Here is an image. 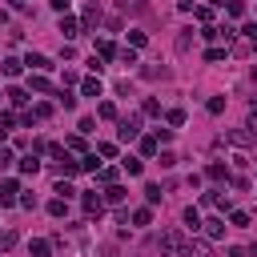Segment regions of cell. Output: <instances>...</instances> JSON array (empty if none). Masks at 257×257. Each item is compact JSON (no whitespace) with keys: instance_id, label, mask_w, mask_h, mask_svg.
Instances as JSON below:
<instances>
[{"instance_id":"obj_6","label":"cell","mask_w":257,"mask_h":257,"mask_svg":"<svg viewBox=\"0 0 257 257\" xmlns=\"http://www.w3.org/2000/svg\"><path fill=\"white\" fill-rule=\"evenodd\" d=\"M185 257H213V245L201 241V237H193V241L185 245Z\"/></svg>"},{"instance_id":"obj_23","label":"cell","mask_w":257,"mask_h":257,"mask_svg":"<svg viewBox=\"0 0 257 257\" xmlns=\"http://www.w3.org/2000/svg\"><path fill=\"white\" fill-rule=\"evenodd\" d=\"M96 56H100V60H112V56H116L112 40H100V44H96Z\"/></svg>"},{"instance_id":"obj_12","label":"cell","mask_w":257,"mask_h":257,"mask_svg":"<svg viewBox=\"0 0 257 257\" xmlns=\"http://www.w3.org/2000/svg\"><path fill=\"white\" fill-rule=\"evenodd\" d=\"M0 72H4V76H20V72H24V60H16V56H4V60H0Z\"/></svg>"},{"instance_id":"obj_17","label":"cell","mask_w":257,"mask_h":257,"mask_svg":"<svg viewBox=\"0 0 257 257\" xmlns=\"http://www.w3.org/2000/svg\"><path fill=\"white\" fill-rule=\"evenodd\" d=\"M120 165H124V173H128V177H141V173H145V161H137V157H124Z\"/></svg>"},{"instance_id":"obj_8","label":"cell","mask_w":257,"mask_h":257,"mask_svg":"<svg viewBox=\"0 0 257 257\" xmlns=\"http://www.w3.org/2000/svg\"><path fill=\"white\" fill-rule=\"evenodd\" d=\"M24 64H28L32 72H48V68H52V60H48L44 52H28V56H24Z\"/></svg>"},{"instance_id":"obj_3","label":"cell","mask_w":257,"mask_h":257,"mask_svg":"<svg viewBox=\"0 0 257 257\" xmlns=\"http://www.w3.org/2000/svg\"><path fill=\"white\" fill-rule=\"evenodd\" d=\"M116 137H120V141H137V137H141V116H137V112H128V116L120 120Z\"/></svg>"},{"instance_id":"obj_41","label":"cell","mask_w":257,"mask_h":257,"mask_svg":"<svg viewBox=\"0 0 257 257\" xmlns=\"http://www.w3.org/2000/svg\"><path fill=\"white\" fill-rule=\"evenodd\" d=\"M56 193H60V197H64V201H68V197H72V193H76V189H72V185H68V181H56Z\"/></svg>"},{"instance_id":"obj_43","label":"cell","mask_w":257,"mask_h":257,"mask_svg":"<svg viewBox=\"0 0 257 257\" xmlns=\"http://www.w3.org/2000/svg\"><path fill=\"white\" fill-rule=\"evenodd\" d=\"M12 124H16V116H12V112H0V133H8Z\"/></svg>"},{"instance_id":"obj_30","label":"cell","mask_w":257,"mask_h":257,"mask_svg":"<svg viewBox=\"0 0 257 257\" xmlns=\"http://www.w3.org/2000/svg\"><path fill=\"white\" fill-rule=\"evenodd\" d=\"M157 149H161L157 137H145V141H141V153H145V157H157Z\"/></svg>"},{"instance_id":"obj_26","label":"cell","mask_w":257,"mask_h":257,"mask_svg":"<svg viewBox=\"0 0 257 257\" xmlns=\"http://www.w3.org/2000/svg\"><path fill=\"white\" fill-rule=\"evenodd\" d=\"M149 221H153V205H145V209L133 213V225H149Z\"/></svg>"},{"instance_id":"obj_31","label":"cell","mask_w":257,"mask_h":257,"mask_svg":"<svg viewBox=\"0 0 257 257\" xmlns=\"http://www.w3.org/2000/svg\"><path fill=\"white\" fill-rule=\"evenodd\" d=\"M96 181H100V185H112V181H116V169H108V165L96 169Z\"/></svg>"},{"instance_id":"obj_33","label":"cell","mask_w":257,"mask_h":257,"mask_svg":"<svg viewBox=\"0 0 257 257\" xmlns=\"http://www.w3.org/2000/svg\"><path fill=\"white\" fill-rule=\"evenodd\" d=\"M80 169H84V173H96V169H100V161H96V153H88V157L80 161Z\"/></svg>"},{"instance_id":"obj_48","label":"cell","mask_w":257,"mask_h":257,"mask_svg":"<svg viewBox=\"0 0 257 257\" xmlns=\"http://www.w3.org/2000/svg\"><path fill=\"white\" fill-rule=\"evenodd\" d=\"M245 128H249V133H253V137H257V108H253V112H249V116H245Z\"/></svg>"},{"instance_id":"obj_53","label":"cell","mask_w":257,"mask_h":257,"mask_svg":"<svg viewBox=\"0 0 257 257\" xmlns=\"http://www.w3.org/2000/svg\"><path fill=\"white\" fill-rule=\"evenodd\" d=\"M209 4H213V8H225V0H209Z\"/></svg>"},{"instance_id":"obj_29","label":"cell","mask_w":257,"mask_h":257,"mask_svg":"<svg viewBox=\"0 0 257 257\" xmlns=\"http://www.w3.org/2000/svg\"><path fill=\"white\" fill-rule=\"evenodd\" d=\"M165 120H169L173 128H177V124H185V108H169V112H165Z\"/></svg>"},{"instance_id":"obj_46","label":"cell","mask_w":257,"mask_h":257,"mask_svg":"<svg viewBox=\"0 0 257 257\" xmlns=\"http://www.w3.org/2000/svg\"><path fill=\"white\" fill-rule=\"evenodd\" d=\"M161 165H165V169H173V165H177V153H169V149H165V153H161Z\"/></svg>"},{"instance_id":"obj_18","label":"cell","mask_w":257,"mask_h":257,"mask_svg":"<svg viewBox=\"0 0 257 257\" xmlns=\"http://www.w3.org/2000/svg\"><path fill=\"white\" fill-rule=\"evenodd\" d=\"M181 221H185V225H189V229H193V233H197V229H201V213H197V209H193V205H189V209H185V213H181Z\"/></svg>"},{"instance_id":"obj_22","label":"cell","mask_w":257,"mask_h":257,"mask_svg":"<svg viewBox=\"0 0 257 257\" xmlns=\"http://www.w3.org/2000/svg\"><path fill=\"white\" fill-rule=\"evenodd\" d=\"M16 245V229H0V253H8Z\"/></svg>"},{"instance_id":"obj_32","label":"cell","mask_w":257,"mask_h":257,"mask_svg":"<svg viewBox=\"0 0 257 257\" xmlns=\"http://www.w3.org/2000/svg\"><path fill=\"white\" fill-rule=\"evenodd\" d=\"M56 104H64V108H76V96H72V92H64V88H60V92H56Z\"/></svg>"},{"instance_id":"obj_36","label":"cell","mask_w":257,"mask_h":257,"mask_svg":"<svg viewBox=\"0 0 257 257\" xmlns=\"http://www.w3.org/2000/svg\"><path fill=\"white\" fill-rule=\"evenodd\" d=\"M225 12H229V16H241L245 4H241V0H225Z\"/></svg>"},{"instance_id":"obj_38","label":"cell","mask_w":257,"mask_h":257,"mask_svg":"<svg viewBox=\"0 0 257 257\" xmlns=\"http://www.w3.org/2000/svg\"><path fill=\"white\" fill-rule=\"evenodd\" d=\"M32 92H52V84L44 76H32Z\"/></svg>"},{"instance_id":"obj_14","label":"cell","mask_w":257,"mask_h":257,"mask_svg":"<svg viewBox=\"0 0 257 257\" xmlns=\"http://www.w3.org/2000/svg\"><path fill=\"white\" fill-rule=\"evenodd\" d=\"M20 173H28V177H36V173H40V161H36V153L20 157Z\"/></svg>"},{"instance_id":"obj_4","label":"cell","mask_w":257,"mask_h":257,"mask_svg":"<svg viewBox=\"0 0 257 257\" xmlns=\"http://www.w3.org/2000/svg\"><path fill=\"white\" fill-rule=\"evenodd\" d=\"M100 24V4H84V16H80V32H92Z\"/></svg>"},{"instance_id":"obj_49","label":"cell","mask_w":257,"mask_h":257,"mask_svg":"<svg viewBox=\"0 0 257 257\" xmlns=\"http://www.w3.org/2000/svg\"><path fill=\"white\" fill-rule=\"evenodd\" d=\"M241 32H245V36H249V40H257V24H245V28H241Z\"/></svg>"},{"instance_id":"obj_40","label":"cell","mask_w":257,"mask_h":257,"mask_svg":"<svg viewBox=\"0 0 257 257\" xmlns=\"http://www.w3.org/2000/svg\"><path fill=\"white\" fill-rule=\"evenodd\" d=\"M124 12H145V0H120Z\"/></svg>"},{"instance_id":"obj_13","label":"cell","mask_w":257,"mask_h":257,"mask_svg":"<svg viewBox=\"0 0 257 257\" xmlns=\"http://www.w3.org/2000/svg\"><path fill=\"white\" fill-rule=\"evenodd\" d=\"M28 253H32V257H52V241H44V237H32Z\"/></svg>"},{"instance_id":"obj_7","label":"cell","mask_w":257,"mask_h":257,"mask_svg":"<svg viewBox=\"0 0 257 257\" xmlns=\"http://www.w3.org/2000/svg\"><path fill=\"white\" fill-rule=\"evenodd\" d=\"M60 36H64V40H76V36H80V20H72V16L64 12V16H60Z\"/></svg>"},{"instance_id":"obj_54","label":"cell","mask_w":257,"mask_h":257,"mask_svg":"<svg viewBox=\"0 0 257 257\" xmlns=\"http://www.w3.org/2000/svg\"><path fill=\"white\" fill-rule=\"evenodd\" d=\"M253 44H257V40H253Z\"/></svg>"},{"instance_id":"obj_50","label":"cell","mask_w":257,"mask_h":257,"mask_svg":"<svg viewBox=\"0 0 257 257\" xmlns=\"http://www.w3.org/2000/svg\"><path fill=\"white\" fill-rule=\"evenodd\" d=\"M68 4H72V0H52V8H56V12H68Z\"/></svg>"},{"instance_id":"obj_34","label":"cell","mask_w":257,"mask_h":257,"mask_svg":"<svg viewBox=\"0 0 257 257\" xmlns=\"http://www.w3.org/2000/svg\"><path fill=\"white\" fill-rule=\"evenodd\" d=\"M145 197H149V205H161V185H145Z\"/></svg>"},{"instance_id":"obj_5","label":"cell","mask_w":257,"mask_h":257,"mask_svg":"<svg viewBox=\"0 0 257 257\" xmlns=\"http://www.w3.org/2000/svg\"><path fill=\"white\" fill-rule=\"evenodd\" d=\"M225 141H229V145H237V149H245V145H253L257 137H253L249 128H229V133H225Z\"/></svg>"},{"instance_id":"obj_47","label":"cell","mask_w":257,"mask_h":257,"mask_svg":"<svg viewBox=\"0 0 257 257\" xmlns=\"http://www.w3.org/2000/svg\"><path fill=\"white\" fill-rule=\"evenodd\" d=\"M8 165H12V149H4V145H0V169H8Z\"/></svg>"},{"instance_id":"obj_52","label":"cell","mask_w":257,"mask_h":257,"mask_svg":"<svg viewBox=\"0 0 257 257\" xmlns=\"http://www.w3.org/2000/svg\"><path fill=\"white\" fill-rule=\"evenodd\" d=\"M12 8H32V0H12Z\"/></svg>"},{"instance_id":"obj_25","label":"cell","mask_w":257,"mask_h":257,"mask_svg":"<svg viewBox=\"0 0 257 257\" xmlns=\"http://www.w3.org/2000/svg\"><path fill=\"white\" fill-rule=\"evenodd\" d=\"M48 213H52V217H64V213H68L64 197H52V201H48Z\"/></svg>"},{"instance_id":"obj_42","label":"cell","mask_w":257,"mask_h":257,"mask_svg":"<svg viewBox=\"0 0 257 257\" xmlns=\"http://www.w3.org/2000/svg\"><path fill=\"white\" fill-rule=\"evenodd\" d=\"M16 205H20V209H32V205H36V197H32V193H20V197H16Z\"/></svg>"},{"instance_id":"obj_2","label":"cell","mask_w":257,"mask_h":257,"mask_svg":"<svg viewBox=\"0 0 257 257\" xmlns=\"http://www.w3.org/2000/svg\"><path fill=\"white\" fill-rule=\"evenodd\" d=\"M80 205H84V217H88V221H96V217L104 213V197H100L96 189H92V193H80Z\"/></svg>"},{"instance_id":"obj_10","label":"cell","mask_w":257,"mask_h":257,"mask_svg":"<svg viewBox=\"0 0 257 257\" xmlns=\"http://www.w3.org/2000/svg\"><path fill=\"white\" fill-rule=\"evenodd\" d=\"M124 197H128V193H124L116 181H112V185H104V205H124Z\"/></svg>"},{"instance_id":"obj_15","label":"cell","mask_w":257,"mask_h":257,"mask_svg":"<svg viewBox=\"0 0 257 257\" xmlns=\"http://www.w3.org/2000/svg\"><path fill=\"white\" fill-rule=\"evenodd\" d=\"M205 177H209V181H229V169H225L221 161H213V165L205 169Z\"/></svg>"},{"instance_id":"obj_51","label":"cell","mask_w":257,"mask_h":257,"mask_svg":"<svg viewBox=\"0 0 257 257\" xmlns=\"http://www.w3.org/2000/svg\"><path fill=\"white\" fill-rule=\"evenodd\" d=\"M100 257H116V249H112V245H104V249H100Z\"/></svg>"},{"instance_id":"obj_27","label":"cell","mask_w":257,"mask_h":257,"mask_svg":"<svg viewBox=\"0 0 257 257\" xmlns=\"http://www.w3.org/2000/svg\"><path fill=\"white\" fill-rule=\"evenodd\" d=\"M193 16H197L201 24H209V20H213V8H209V4H197V8H193Z\"/></svg>"},{"instance_id":"obj_39","label":"cell","mask_w":257,"mask_h":257,"mask_svg":"<svg viewBox=\"0 0 257 257\" xmlns=\"http://www.w3.org/2000/svg\"><path fill=\"white\" fill-rule=\"evenodd\" d=\"M209 112H213V116L225 112V96H209Z\"/></svg>"},{"instance_id":"obj_24","label":"cell","mask_w":257,"mask_h":257,"mask_svg":"<svg viewBox=\"0 0 257 257\" xmlns=\"http://www.w3.org/2000/svg\"><path fill=\"white\" fill-rule=\"evenodd\" d=\"M28 112H32L36 120H48V116H52V104H44V100H40V104H32Z\"/></svg>"},{"instance_id":"obj_1","label":"cell","mask_w":257,"mask_h":257,"mask_svg":"<svg viewBox=\"0 0 257 257\" xmlns=\"http://www.w3.org/2000/svg\"><path fill=\"white\" fill-rule=\"evenodd\" d=\"M185 233L181 229H169V233H161V253L165 257H185Z\"/></svg>"},{"instance_id":"obj_19","label":"cell","mask_w":257,"mask_h":257,"mask_svg":"<svg viewBox=\"0 0 257 257\" xmlns=\"http://www.w3.org/2000/svg\"><path fill=\"white\" fill-rule=\"evenodd\" d=\"M4 96H8V100H12L16 108H20V104H28V92H24V88H16V84H12V88H8Z\"/></svg>"},{"instance_id":"obj_16","label":"cell","mask_w":257,"mask_h":257,"mask_svg":"<svg viewBox=\"0 0 257 257\" xmlns=\"http://www.w3.org/2000/svg\"><path fill=\"white\" fill-rule=\"evenodd\" d=\"M80 92H84V96H100V80H96V76H84V80H80Z\"/></svg>"},{"instance_id":"obj_9","label":"cell","mask_w":257,"mask_h":257,"mask_svg":"<svg viewBox=\"0 0 257 257\" xmlns=\"http://www.w3.org/2000/svg\"><path fill=\"white\" fill-rule=\"evenodd\" d=\"M201 229H205V237H209V241L225 237V221H221V217H209V221H201Z\"/></svg>"},{"instance_id":"obj_37","label":"cell","mask_w":257,"mask_h":257,"mask_svg":"<svg viewBox=\"0 0 257 257\" xmlns=\"http://www.w3.org/2000/svg\"><path fill=\"white\" fill-rule=\"evenodd\" d=\"M205 60H209V64H221V60H225V48H209Z\"/></svg>"},{"instance_id":"obj_21","label":"cell","mask_w":257,"mask_h":257,"mask_svg":"<svg viewBox=\"0 0 257 257\" xmlns=\"http://www.w3.org/2000/svg\"><path fill=\"white\" fill-rule=\"evenodd\" d=\"M96 157H100V161H112V157H116V145H112V141H100V145H96Z\"/></svg>"},{"instance_id":"obj_11","label":"cell","mask_w":257,"mask_h":257,"mask_svg":"<svg viewBox=\"0 0 257 257\" xmlns=\"http://www.w3.org/2000/svg\"><path fill=\"white\" fill-rule=\"evenodd\" d=\"M16 193H20L16 181H0V205H16Z\"/></svg>"},{"instance_id":"obj_28","label":"cell","mask_w":257,"mask_h":257,"mask_svg":"<svg viewBox=\"0 0 257 257\" xmlns=\"http://www.w3.org/2000/svg\"><path fill=\"white\" fill-rule=\"evenodd\" d=\"M96 112H100L104 120H116V104H112V100H100V108H96Z\"/></svg>"},{"instance_id":"obj_45","label":"cell","mask_w":257,"mask_h":257,"mask_svg":"<svg viewBox=\"0 0 257 257\" xmlns=\"http://www.w3.org/2000/svg\"><path fill=\"white\" fill-rule=\"evenodd\" d=\"M153 137H157V145H169V137H173V128H157Z\"/></svg>"},{"instance_id":"obj_20","label":"cell","mask_w":257,"mask_h":257,"mask_svg":"<svg viewBox=\"0 0 257 257\" xmlns=\"http://www.w3.org/2000/svg\"><path fill=\"white\" fill-rule=\"evenodd\" d=\"M141 112H145V116H161V100H157V96H145Z\"/></svg>"},{"instance_id":"obj_35","label":"cell","mask_w":257,"mask_h":257,"mask_svg":"<svg viewBox=\"0 0 257 257\" xmlns=\"http://www.w3.org/2000/svg\"><path fill=\"white\" fill-rule=\"evenodd\" d=\"M229 221H233L237 229H245V225H249V213H241V209H233V213H229Z\"/></svg>"},{"instance_id":"obj_44","label":"cell","mask_w":257,"mask_h":257,"mask_svg":"<svg viewBox=\"0 0 257 257\" xmlns=\"http://www.w3.org/2000/svg\"><path fill=\"white\" fill-rule=\"evenodd\" d=\"M116 56H120V64H137V52H133V48H124V52H116Z\"/></svg>"}]
</instances>
